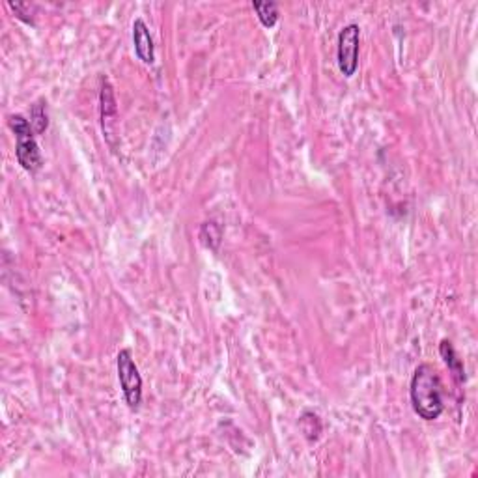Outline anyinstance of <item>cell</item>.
<instances>
[{
  "mask_svg": "<svg viewBox=\"0 0 478 478\" xmlns=\"http://www.w3.org/2000/svg\"><path fill=\"white\" fill-rule=\"evenodd\" d=\"M410 396L413 411L422 420H437L445 411L443 404V381L434 364L422 362L415 368L411 377Z\"/></svg>",
  "mask_w": 478,
  "mask_h": 478,
  "instance_id": "cell-1",
  "label": "cell"
},
{
  "mask_svg": "<svg viewBox=\"0 0 478 478\" xmlns=\"http://www.w3.org/2000/svg\"><path fill=\"white\" fill-rule=\"evenodd\" d=\"M11 10L16 11V16L21 19V21L28 23V25H34V6L28 4V2H13L10 0L8 2Z\"/></svg>",
  "mask_w": 478,
  "mask_h": 478,
  "instance_id": "cell-12",
  "label": "cell"
},
{
  "mask_svg": "<svg viewBox=\"0 0 478 478\" xmlns=\"http://www.w3.org/2000/svg\"><path fill=\"white\" fill-rule=\"evenodd\" d=\"M359 51H361V28L355 23L345 25L338 34L336 60L344 77H353L359 68Z\"/></svg>",
  "mask_w": 478,
  "mask_h": 478,
  "instance_id": "cell-4",
  "label": "cell"
},
{
  "mask_svg": "<svg viewBox=\"0 0 478 478\" xmlns=\"http://www.w3.org/2000/svg\"><path fill=\"white\" fill-rule=\"evenodd\" d=\"M133 43H135V53L144 64H154L155 62V45L154 37L149 32V27L146 25L144 19L137 17L133 21Z\"/></svg>",
  "mask_w": 478,
  "mask_h": 478,
  "instance_id": "cell-5",
  "label": "cell"
},
{
  "mask_svg": "<svg viewBox=\"0 0 478 478\" xmlns=\"http://www.w3.org/2000/svg\"><path fill=\"white\" fill-rule=\"evenodd\" d=\"M8 125L16 135V157L19 165L27 172L34 174L43 166V157L36 142V133L32 125L23 114H11Z\"/></svg>",
  "mask_w": 478,
  "mask_h": 478,
  "instance_id": "cell-2",
  "label": "cell"
},
{
  "mask_svg": "<svg viewBox=\"0 0 478 478\" xmlns=\"http://www.w3.org/2000/svg\"><path fill=\"white\" fill-rule=\"evenodd\" d=\"M198 238H200L206 249L217 252L219 247H221V241H223V226L217 221H206L198 230Z\"/></svg>",
  "mask_w": 478,
  "mask_h": 478,
  "instance_id": "cell-8",
  "label": "cell"
},
{
  "mask_svg": "<svg viewBox=\"0 0 478 478\" xmlns=\"http://www.w3.org/2000/svg\"><path fill=\"white\" fill-rule=\"evenodd\" d=\"M30 125H32L34 133L42 135L49 125V114H47V102L45 99H37L30 106Z\"/></svg>",
  "mask_w": 478,
  "mask_h": 478,
  "instance_id": "cell-10",
  "label": "cell"
},
{
  "mask_svg": "<svg viewBox=\"0 0 478 478\" xmlns=\"http://www.w3.org/2000/svg\"><path fill=\"white\" fill-rule=\"evenodd\" d=\"M252 10L266 28H273L278 21V4L276 2H252Z\"/></svg>",
  "mask_w": 478,
  "mask_h": 478,
  "instance_id": "cell-9",
  "label": "cell"
},
{
  "mask_svg": "<svg viewBox=\"0 0 478 478\" xmlns=\"http://www.w3.org/2000/svg\"><path fill=\"white\" fill-rule=\"evenodd\" d=\"M116 370L118 381L122 387L125 404L131 411H137L142 404V377L138 372L137 362L133 359V353L128 348L118 351L116 355Z\"/></svg>",
  "mask_w": 478,
  "mask_h": 478,
  "instance_id": "cell-3",
  "label": "cell"
},
{
  "mask_svg": "<svg viewBox=\"0 0 478 478\" xmlns=\"http://www.w3.org/2000/svg\"><path fill=\"white\" fill-rule=\"evenodd\" d=\"M99 109H102V122L103 129H106V123L112 122L116 118L118 105L116 97H114V90H112L111 82L103 77L102 79V92H99Z\"/></svg>",
  "mask_w": 478,
  "mask_h": 478,
  "instance_id": "cell-6",
  "label": "cell"
},
{
  "mask_svg": "<svg viewBox=\"0 0 478 478\" xmlns=\"http://www.w3.org/2000/svg\"><path fill=\"white\" fill-rule=\"evenodd\" d=\"M439 353H441L443 361L446 362V367H448L451 374L454 376V379H456L458 383L465 381V368H463L462 359L458 357L456 350H454V345H452L451 341H446V338L441 341V344H439Z\"/></svg>",
  "mask_w": 478,
  "mask_h": 478,
  "instance_id": "cell-7",
  "label": "cell"
},
{
  "mask_svg": "<svg viewBox=\"0 0 478 478\" xmlns=\"http://www.w3.org/2000/svg\"><path fill=\"white\" fill-rule=\"evenodd\" d=\"M299 424H301V430H303L305 437H307L310 443L316 441L319 437V434H321V420H319L318 415L312 413V411H305V413L301 415V419H299Z\"/></svg>",
  "mask_w": 478,
  "mask_h": 478,
  "instance_id": "cell-11",
  "label": "cell"
}]
</instances>
